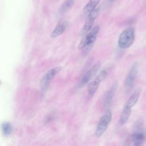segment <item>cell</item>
Here are the masks:
<instances>
[{
  "mask_svg": "<svg viewBox=\"0 0 146 146\" xmlns=\"http://www.w3.org/2000/svg\"><path fill=\"white\" fill-rule=\"evenodd\" d=\"M140 92L141 90L140 88L136 89L132 94V95L129 98V99L127 100L124 107L131 109L133 107H134L138 101V99L140 95Z\"/></svg>",
  "mask_w": 146,
  "mask_h": 146,
  "instance_id": "10",
  "label": "cell"
},
{
  "mask_svg": "<svg viewBox=\"0 0 146 146\" xmlns=\"http://www.w3.org/2000/svg\"><path fill=\"white\" fill-rule=\"evenodd\" d=\"M112 120V112L110 109H107L102 116L96 126L95 131V136L97 137H101L107 130L108 125Z\"/></svg>",
  "mask_w": 146,
  "mask_h": 146,
  "instance_id": "2",
  "label": "cell"
},
{
  "mask_svg": "<svg viewBox=\"0 0 146 146\" xmlns=\"http://www.w3.org/2000/svg\"><path fill=\"white\" fill-rule=\"evenodd\" d=\"M99 1L100 0H89L83 9V13L88 14L91 11L96 9V7L98 5Z\"/></svg>",
  "mask_w": 146,
  "mask_h": 146,
  "instance_id": "14",
  "label": "cell"
},
{
  "mask_svg": "<svg viewBox=\"0 0 146 146\" xmlns=\"http://www.w3.org/2000/svg\"><path fill=\"white\" fill-rule=\"evenodd\" d=\"M132 140L133 144L135 146L141 145L146 140V132L140 120H138L136 124L135 129L132 135Z\"/></svg>",
  "mask_w": 146,
  "mask_h": 146,
  "instance_id": "5",
  "label": "cell"
},
{
  "mask_svg": "<svg viewBox=\"0 0 146 146\" xmlns=\"http://www.w3.org/2000/svg\"><path fill=\"white\" fill-rule=\"evenodd\" d=\"M101 66V62H96L92 67L90 68L82 77L81 80L79 82V86L83 87L86 84H87L90 80L96 75V74L99 71L100 67Z\"/></svg>",
  "mask_w": 146,
  "mask_h": 146,
  "instance_id": "9",
  "label": "cell"
},
{
  "mask_svg": "<svg viewBox=\"0 0 146 146\" xmlns=\"http://www.w3.org/2000/svg\"><path fill=\"white\" fill-rule=\"evenodd\" d=\"M1 129L3 135L9 136L13 132V126L10 122H4L1 124Z\"/></svg>",
  "mask_w": 146,
  "mask_h": 146,
  "instance_id": "16",
  "label": "cell"
},
{
  "mask_svg": "<svg viewBox=\"0 0 146 146\" xmlns=\"http://www.w3.org/2000/svg\"><path fill=\"white\" fill-rule=\"evenodd\" d=\"M75 0H65L59 9V12L61 14L66 13L73 6Z\"/></svg>",
  "mask_w": 146,
  "mask_h": 146,
  "instance_id": "15",
  "label": "cell"
},
{
  "mask_svg": "<svg viewBox=\"0 0 146 146\" xmlns=\"http://www.w3.org/2000/svg\"><path fill=\"white\" fill-rule=\"evenodd\" d=\"M98 12L99 9L96 8L87 14L84 24L80 32V35L81 36L84 35L92 29L95 20L98 14Z\"/></svg>",
  "mask_w": 146,
  "mask_h": 146,
  "instance_id": "7",
  "label": "cell"
},
{
  "mask_svg": "<svg viewBox=\"0 0 146 146\" xmlns=\"http://www.w3.org/2000/svg\"><path fill=\"white\" fill-rule=\"evenodd\" d=\"M67 25L68 23L66 21H63L59 23L58 25L56 26V27L52 31L50 36L52 38H55L60 35L65 31L67 27Z\"/></svg>",
  "mask_w": 146,
  "mask_h": 146,
  "instance_id": "12",
  "label": "cell"
},
{
  "mask_svg": "<svg viewBox=\"0 0 146 146\" xmlns=\"http://www.w3.org/2000/svg\"><path fill=\"white\" fill-rule=\"evenodd\" d=\"M135 40V29L130 27L125 29L120 35L118 44L122 49L129 48L133 43Z\"/></svg>",
  "mask_w": 146,
  "mask_h": 146,
  "instance_id": "1",
  "label": "cell"
},
{
  "mask_svg": "<svg viewBox=\"0 0 146 146\" xmlns=\"http://www.w3.org/2000/svg\"><path fill=\"white\" fill-rule=\"evenodd\" d=\"M108 74V70L107 68L103 69L98 75L96 78L88 85V99H91L96 92L100 83L107 77Z\"/></svg>",
  "mask_w": 146,
  "mask_h": 146,
  "instance_id": "3",
  "label": "cell"
},
{
  "mask_svg": "<svg viewBox=\"0 0 146 146\" xmlns=\"http://www.w3.org/2000/svg\"><path fill=\"white\" fill-rule=\"evenodd\" d=\"M115 1H116V0H108V3H110V4H111V3H113Z\"/></svg>",
  "mask_w": 146,
  "mask_h": 146,
  "instance_id": "17",
  "label": "cell"
},
{
  "mask_svg": "<svg viewBox=\"0 0 146 146\" xmlns=\"http://www.w3.org/2000/svg\"><path fill=\"white\" fill-rule=\"evenodd\" d=\"M131 109L123 107V111L121 113L120 119H119L120 124L123 125V124H125L127 122V121L131 115Z\"/></svg>",
  "mask_w": 146,
  "mask_h": 146,
  "instance_id": "13",
  "label": "cell"
},
{
  "mask_svg": "<svg viewBox=\"0 0 146 146\" xmlns=\"http://www.w3.org/2000/svg\"><path fill=\"white\" fill-rule=\"evenodd\" d=\"M99 29V26L96 25L93 27L89 32L86 34L81 39L78 45V49L82 50L84 48L92 44L96 39Z\"/></svg>",
  "mask_w": 146,
  "mask_h": 146,
  "instance_id": "4",
  "label": "cell"
},
{
  "mask_svg": "<svg viewBox=\"0 0 146 146\" xmlns=\"http://www.w3.org/2000/svg\"><path fill=\"white\" fill-rule=\"evenodd\" d=\"M117 86H118L117 82L116 81L113 82V83L111 86L110 90L106 93L105 95V99H104V105L106 106H108L110 104H111L113 100V98L114 97V95L115 94Z\"/></svg>",
  "mask_w": 146,
  "mask_h": 146,
  "instance_id": "11",
  "label": "cell"
},
{
  "mask_svg": "<svg viewBox=\"0 0 146 146\" xmlns=\"http://www.w3.org/2000/svg\"><path fill=\"white\" fill-rule=\"evenodd\" d=\"M61 69L62 68L60 66L52 68V69L48 70L44 74L40 80V87L43 90L46 89V88L48 86L51 80L58 74V72L61 70Z\"/></svg>",
  "mask_w": 146,
  "mask_h": 146,
  "instance_id": "8",
  "label": "cell"
},
{
  "mask_svg": "<svg viewBox=\"0 0 146 146\" xmlns=\"http://www.w3.org/2000/svg\"><path fill=\"white\" fill-rule=\"evenodd\" d=\"M138 70L139 63L137 62H135L132 64L124 81V87L127 92H129L132 89L136 78L137 75Z\"/></svg>",
  "mask_w": 146,
  "mask_h": 146,
  "instance_id": "6",
  "label": "cell"
}]
</instances>
